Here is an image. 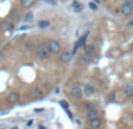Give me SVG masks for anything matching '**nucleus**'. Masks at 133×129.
<instances>
[{"label":"nucleus","instance_id":"ddd939ff","mask_svg":"<svg viewBox=\"0 0 133 129\" xmlns=\"http://www.w3.org/2000/svg\"><path fill=\"white\" fill-rule=\"evenodd\" d=\"M99 117V113L97 112L96 109L94 110H90V112H88V114H87V119L90 120H94V119H98Z\"/></svg>","mask_w":133,"mask_h":129},{"label":"nucleus","instance_id":"423d86ee","mask_svg":"<svg viewBox=\"0 0 133 129\" xmlns=\"http://www.w3.org/2000/svg\"><path fill=\"white\" fill-rule=\"evenodd\" d=\"M19 99H20V95L18 93H10L7 95V102H10V103H17Z\"/></svg>","mask_w":133,"mask_h":129},{"label":"nucleus","instance_id":"f257e3e1","mask_svg":"<svg viewBox=\"0 0 133 129\" xmlns=\"http://www.w3.org/2000/svg\"><path fill=\"white\" fill-rule=\"evenodd\" d=\"M35 53H37V56L40 60L48 59L51 55V52L47 47V44H39V45L35 47Z\"/></svg>","mask_w":133,"mask_h":129},{"label":"nucleus","instance_id":"393cba45","mask_svg":"<svg viewBox=\"0 0 133 129\" xmlns=\"http://www.w3.org/2000/svg\"><path fill=\"white\" fill-rule=\"evenodd\" d=\"M121 1H123V4H131V5L133 3V0H121Z\"/></svg>","mask_w":133,"mask_h":129},{"label":"nucleus","instance_id":"39448f33","mask_svg":"<svg viewBox=\"0 0 133 129\" xmlns=\"http://www.w3.org/2000/svg\"><path fill=\"white\" fill-rule=\"evenodd\" d=\"M71 95H72L73 97H75V99H80V97L83 96V89H81L79 86H74V87L72 88V90H71Z\"/></svg>","mask_w":133,"mask_h":129},{"label":"nucleus","instance_id":"9b49d317","mask_svg":"<svg viewBox=\"0 0 133 129\" xmlns=\"http://www.w3.org/2000/svg\"><path fill=\"white\" fill-rule=\"evenodd\" d=\"M84 93H85L87 96H91V95L94 94V88L91 84H85L84 86Z\"/></svg>","mask_w":133,"mask_h":129},{"label":"nucleus","instance_id":"a211bd4d","mask_svg":"<svg viewBox=\"0 0 133 129\" xmlns=\"http://www.w3.org/2000/svg\"><path fill=\"white\" fill-rule=\"evenodd\" d=\"M10 17H11V19H18V18H19V12H18V10H12L11 11Z\"/></svg>","mask_w":133,"mask_h":129},{"label":"nucleus","instance_id":"20e7f679","mask_svg":"<svg viewBox=\"0 0 133 129\" xmlns=\"http://www.w3.org/2000/svg\"><path fill=\"white\" fill-rule=\"evenodd\" d=\"M86 38H87V33H86V34H84L81 38H79L78 41L75 42V45H74V51H73V53H75L80 47H85V40H86Z\"/></svg>","mask_w":133,"mask_h":129},{"label":"nucleus","instance_id":"6e6552de","mask_svg":"<svg viewBox=\"0 0 133 129\" xmlns=\"http://www.w3.org/2000/svg\"><path fill=\"white\" fill-rule=\"evenodd\" d=\"M0 28H1L4 32H8V31H12L13 30V25L10 23V21L5 20V21H3V23H1V25H0Z\"/></svg>","mask_w":133,"mask_h":129},{"label":"nucleus","instance_id":"6ab92c4d","mask_svg":"<svg viewBox=\"0 0 133 129\" xmlns=\"http://www.w3.org/2000/svg\"><path fill=\"white\" fill-rule=\"evenodd\" d=\"M94 49H96V47L93 45H88V46H85V52L86 53H90V54H93V52H94Z\"/></svg>","mask_w":133,"mask_h":129},{"label":"nucleus","instance_id":"4468645a","mask_svg":"<svg viewBox=\"0 0 133 129\" xmlns=\"http://www.w3.org/2000/svg\"><path fill=\"white\" fill-rule=\"evenodd\" d=\"M73 8H74V12L80 13V12H83L84 6L81 5V4L79 3V1H74V3H73Z\"/></svg>","mask_w":133,"mask_h":129},{"label":"nucleus","instance_id":"dca6fc26","mask_svg":"<svg viewBox=\"0 0 133 129\" xmlns=\"http://www.w3.org/2000/svg\"><path fill=\"white\" fill-rule=\"evenodd\" d=\"M20 3H21V6H23V7L28 8L35 3V0H20Z\"/></svg>","mask_w":133,"mask_h":129},{"label":"nucleus","instance_id":"1a4fd4ad","mask_svg":"<svg viewBox=\"0 0 133 129\" xmlns=\"http://www.w3.org/2000/svg\"><path fill=\"white\" fill-rule=\"evenodd\" d=\"M90 126L92 129H99L101 127V120L99 119H94V120H91L90 121Z\"/></svg>","mask_w":133,"mask_h":129},{"label":"nucleus","instance_id":"cd10ccee","mask_svg":"<svg viewBox=\"0 0 133 129\" xmlns=\"http://www.w3.org/2000/svg\"><path fill=\"white\" fill-rule=\"evenodd\" d=\"M132 121H133V115H132Z\"/></svg>","mask_w":133,"mask_h":129},{"label":"nucleus","instance_id":"aec40b11","mask_svg":"<svg viewBox=\"0 0 133 129\" xmlns=\"http://www.w3.org/2000/svg\"><path fill=\"white\" fill-rule=\"evenodd\" d=\"M32 19H33V14L32 13H27L25 15V18H24V21H31Z\"/></svg>","mask_w":133,"mask_h":129},{"label":"nucleus","instance_id":"4be33fe9","mask_svg":"<svg viewBox=\"0 0 133 129\" xmlns=\"http://www.w3.org/2000/svg\"><path fill=\"white\" fill-rule=\"evenodd\" d=\"M60 106L63 107L64 109H66V110L68 109V103H67L66 101H60Z\"/></svg>","mask_w":133,"mask_h":129},{"label":"nucleus","instance_id":"9d476101","mask_svg":"<svg viewBox=\"0 0 133 129\" xmlns=\"http://www.w3.org/2000/svg\"><path fill=\"white\" fill-rule=\"evenodd\" d=\"M31 95H32L33 97H35V99H39V97L43 96V92H41V89H39L38 87H34V88H32V90H31Z\"/></svg>","mask_w":133,"mask_h":129},{"label":"nucleus","instance_id":"0eeeda50","mask_svg":"<svg viewBox=\"0 0 133 129\" xmlns=\"http://www.w3.org/2000/svg\"><path fill=\"white\" fill-rule=\"evenodd\" d=\"M71 58H72V54L66 51V52H63L60 54V61L63 62V63H67V62H70Z\"/></svg>","mask_w":133,"mask_h":129},{"label":"nucleus","instance_id":"f8f14e48","mask_svg":"<svg viewBox=\"0 0 133 129\" xmlns=\"http://www.w3.org/2000/svg\"><path fill=\"white\" fill-rule=\"evenodd\" d=\"M124 93H125V95L128 97L133 96V86L132 84H127L125 87V89H124Z\"/></svg>","mask_w":133,"mask_h":129},{"label":"nucleus","instance_id":"f3484780","mask_svg":"<svg viewBox=\"0 0 133 129\" xmlns=\"http://www.w3.org/2000/svg\"><path fill=\"white\" fill-rule=\"evenodd\" d=\"M50 25H51V23L48 20H41V21H39V24H38L39 28H41V30H45V28L50 27Z\"/></svg>","mask_w":133,"mask_h":129},{"label":"nucleus","instance_id":"412c9836","mask_svg":"<svg viewBox=\"0 0 133 129\" xmlns=\"http://www.w3.org/2000/svg\"><path fill=\"white\" fill-rule=\"evenodd\" d=\"M85 107L87 108L88 112H90V110H94V109H96V104H93V103H87Z\"/></svg>","mask_w":133,"mask_h":129},{"label":"nucleus","instance_id":"f03ea898","mask_svg":"<svg viewBox=\"0 0 133 129\" xmlns=\"http://www.w3.org/2000/svg\"><path fill=\"white\" fill-rule=\"evenodd\" d=\"M47 47H48V49H50V52L53 53V54H58L61 51L60 42H58L57 40H53V39L47 42Z\"/></svg>","mask_w":133,"mask_h":129},{"label":"nucleus","instance_id":"bb28decb","mask_svg":"<svg viewBox=\"0 0 133 129\" xmlns=\"http://www.w3.org/2000/svg\"><path fill=\"white\" fill-rule=\"evenodd\" d=\"M32 124H33V120H30V121L27 122V126L30 127V126H32Z\"/></svg>","mask_w":133,"mask_h":129},{"label":"nucleus","instance_id":"b1692460","mask_svg":"<svg viewBox=\"0 0 133 129\" xmlns=\"http://www.w3.org/2000/svg\"><path fill=\"white\" fill-rule=\"evenodd\" d=\"M26 48H27L28 51H32L33 49V45L31 44V42H30V44H26Z\"/></svg>","mask_w":133,"mask_h":129},{"label":"nucleus","instance_id":"5701e85b","mask_svg":"<svg viewBox=\"0 0 133 129\" xmlns=\"http://www.w3.org/2000/svg\"><path fill=\"white\" fill-rule=\"evenodd\" d=\"M88 7H90L92 11H97V5H96V4L90 3V5H88Z\"/></svg>","mask_w":133,"mask_h":129},{"label":"nucleus","instance_id":"2eb2a0df","mask_svg":"<svg viewBox=\"0 0 133 129\" xmlns=\"http://www.w3.org/2000/svg\"><path fill=\"white\" fill-rule=\"evenodd\" d=\"M93 55L92 54H90V53H86L85 52V54L83 55V58H81V60H83V62H85V63H90L91 61L93 60Z\"/></svg>","mask_w":133,"mask_h":129},{"label":"nucleus","instance_id":"7ed1b4c3","mask_svg":"<svg viewBox=\"0 0 133 129\" xmlns=\"http://www.w3.org/2000/svg\"><path fill=\"white\" fill-rule=\"evenodd\" d=\"M132 11H133V8H132L131 4H123V5L119 7V12L123 15H130L131 13H132Z\"/></svg>","mask_w":133,"mask_h":129},{"label":"nucleus","instance_id":"a878e982","mask_svg":"<svg viewBox=\"0 0 133 129\" xmlns=\"http://www.w3.org/2000/svg\"><path fill=\"white\" fill-rule=\"evenodd\" d=\"M3 60H4V53L0 51V62L3 61Z\"/></svg>","mask_w":133,"mask_h":129}]
</instances>
